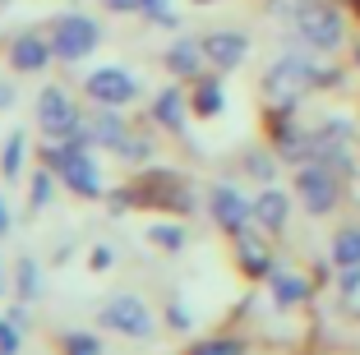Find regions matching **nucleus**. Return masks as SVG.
I'll return each instance as SVG.
<instances>
[{
    "mask_svg": "<svg viewBox=\"0 0 360 355\" xmlns=\"http://www.w3.org/2000/svg\"><path fill=\"white\" fill-rule=\"evenodd\" d=\"M212 217L222 221L226 231H245L250 208H245V199L236 194V189H212Z\"/></svg>",
    "mask_w": 360,
    "mask_h": 355,
    "instance_id": "8",
    "label": "nucleus"
},
{
    "mask_svg": "<svg viewBox=\"0 0 360 355\" xmlns=\"http://www.w3.org/2000/svg\"><path fill=\"white\" fill-rule=\"evenodd\" d=\"M333 259H338L342 268H356V263H360V226L342 231L338 240H333Z\"/></svg>",
    "mask_w": 360,
    "mask_h": 355,
    "instance_id": "13",
    "label": "nucleus"
},
{
    "mask_svg": "<svg viewBox=\"0 0 360 355\" xmlns=\"http://www.w3.org/2000/svg\"><path fill=\"white\" fill-rule=\"evenodd\" d=\"M300 199H305L309 212H328L333 203H338V180H333L328 171H319V167L300 171Z\"/></svg>",
    "mask_w": 360,
    "mask_h": 355,
    "instance_id": "7",
    "label": "nucleus"
},
{
    "mask_svg": "<svg viewBox=\"0 0 360 355\" xmlns=\"http://www.w3.org/2000/svg\"><path fill=\"white\" fill-rule=\"evenodd\" d=\"M102 323L116 328V333H129V337H148L153 333V314L143 300H134V295H120V300H111L102 309Z\"/></svg>",
    "mask_w": 360,
    "mask_h": 355,
    "instance_id": "5",
    "label": "nucleus"
},
{
    "mask_svg": "<svg viewBox=\"0 0 360 355\" xmlns=\"http://www.w3.org/2000/svg\"><path fill=\"white\" fill-rule=\"evenodd\" d=\"M19 291H23V300H32V295H37V263H32V259L19 263Z\"/></svg>",
    "mask_w": 360,
    "mask_h": 355,
    "instance_id": "18",
    "label": "nucleus"
},
{
    "mask_svg": "<svg viewBox=\"0 0 360 355\" xmlns=\"http://www.w3.org/2000/svg\"><path fill=\"white\" fill-rule=\"evenodd\" d=\"M0 355H19V333H14V323H0Z\"/></svg>",
    "mask_w": 360,
    "mask_h": 355,
    "instance_id": "25",
    "label": "nucleus"
},
{
    "mask_svg": "<svg viewBox=\"0 0 360 355\" xmlns=\"http://www.w3.org/2000/svg\"><path fill=\"white\" fill-rule=\"evenodd\" d=\"M19 153H23V138L14 134V138H10V148L0 153V171H5V176H14V171H19Z\"/></svg>",
    "mask_w": 360,
    "mask_h": 355,
    "instance_id": "21",
    "label": "nucleus"
},
{
    "mask_svg": "<svg viewBox=\"0 0 360 355\" xmlns=\"http://www.w3.org/2000/svg\"><path fill=\"white\" fill-rule=\"evenodd\" d=\"M217 106H222V93H217V84H203V88H199V111L212 115Z\"/></svg>",
    "mask_w": 360,
    "mask_h": 355,
    "instance_id": "24",
    "label": "nucleus"
},
{
    "mask_svg": "<svg viewBox=\"0 0 360 355\" xmlns=\"http://www.w3.org/2000/svg\"><path fill=\"white\" fill-rule=\"evenodd\" d=\"M51 46L60 60H79V56H88L97 46V23L88 14H65L51 28Z\"/></svg>",
    "mask_w": 360,
    "mask_h": 355,
    "instance_id": "2",
    "label": "nucleus"
},
{
    "mask_svg": "<svg viewBox=\"0 0 360 355\" xmlns=\"http://www.w3.org/2000/svg\"><path fill=\"white\" fill-rule=\"evenodd\" d=\"M300 79H309V70L291 56V60H282L273 74H268V93H273V97H291L300 88Z\"/></svg>",
    "mask_w": 360,
    "mask_h": 355,
    "instance_id": "10",
    "label": "nucleus"
},
{
    "mask_svg": "<svg viewBox=\"0 0 360 355\" xmlns=\"http://www.w3.org/2000/svg\"><path fill=\"white\" fill-rule=\"evenodd\" d=\"M88 93L106 106H120V102H134L139 97V84H134V74H125V70H97L88 79Z\"/></svg>",
    "mask_w": 360,
    "mask_h": 355,
    "instance_id": "6",
    "label": "nucleus"
},
{
    "mask_svg": "<svg viewBox=\"0 0 360 355\" xmlns=\"http://www.w3.org/2000/svg\"><path fill=\"white\" fill-rule=\"evenodd\" d=\"M203 51H208V60H217V65H240L245 60V37L240 32H212L208 42H203Z\"/></svg>",
    "mask_w": 360,
    "mask_h": 355,
    "instance_id": "9",
    "label": "nucleus"
},
{
    "mask_svg": "<svg viewBox=\"0 0 360 355\" xmlns=\"http://www.w3.org/2000/svg\"><path fill=\"white\" fill-rule=\"evenodd\" d=\"M139 5H143V14H148V19H158V23H176V10H171L167 0H139Z\"/></svg>",
    "mask_w": 360,
    "mask_h": 355,
    "instance_id": "20",
    "label": "nucleus"
},
{
    "mask_svg": "<svg viewBox=\"0 0 360 355\" xmlns=\"http://www.w3.org/2000/svg\"><path fill=\"white\" fill-rule=\"evenodd\" d=\"M167 65H171V70H176V74H194V70H199V51H194L190 42H180L176 51L167 56Z\"/></svg>",
    "mask_w": 360,
    "mask_h": 355,
    "instance_id": "16",
    "label": "nucleus"
},
{
    "mask_svg": "<svg viewBox=\"0 0 360 355\" xmlns=\"http://www.w3.org/2000/svg\"><path fill=\"white\" fill-rule=\"evenodd\" d=\"M273 291H277V304H296L305 295V282L300 277H286V272H273Z\"/></svg>",
    "mask_w": 360,
    "mask_h": 355,
    "instance_id": "15",
    "label": "nucleus"
},
{
    "mask_svg": "<svg viewBox=\"0 0 360 355\" xmlns=\"http://www.w3.org/2000/svg\"><path fill=\"white\" fill-rule=\"evenodd\" d=\"M37 120H42V129L51 138H79V115H75V106H70V97H65L60 88H46V93L37 97Z\"/></svg>",
    "mask_w": 360,
    "mask_h": 355,
    "instance_id": "4",
    "label": "nucleus"
},
{
    "mask_svg": "<svg viewBox=\"0 0 360 355\" xmlns=\"http://www.w3.org/2000/svg\"><path fill=\"white\" fill-rule=\"evenodd\" d=\"M5 226H10V208H5V199H0V235H5Z\"/></svg>",
    "mask_w": 360,
    "mask_h": 355,
    "instance_id": "28",
    "label": "nucleus"
},
{
    "mask_svg": "<svg viewBox=\"0 0 360 355\" xmlns=\"http://www.w3.org/2000/svg\"><path fill=\"white\" fill-rule=\"evenodd\" d=\"M153 235H158V240L167 245V250H176V245H180V231H176V226H158Z\"/></svg>",
    "mask_w": 360,
    "mask_h": 355,
    "instance_id": "26",
    "label": "nucleus"
},
{
    "mask_svg": "<svg viewBox=\"0 0 360 355\" xmlns=\"http://www.w3.org/2000/svg\"><path fill=\"white\" fill-rule=\"evenodd\" d=\"M106 5H111V10H134L139 0H106Z\"/></svg>",
    "mask_w": 360,
    "mask_h": 355,
    "instance_id": "27",
    "label": "nucleus"
},
{
    "mask_svg": "<svg viewBox=\"0 0 360 355\" xmlns=\"http://www.w3.org/2000/svg\"><path fill=\"white\" fill-rule=\"evenodd\" d=\"M10 97H14V93H10V88H5V93H0V102H10Z\"/></svg>",
    "mask_w": 360,
    "mask_h": 355,
    "instance_id": "29",
    "label": "nucleus"
},
{
    "mask_svg": "<svg viewBox=\"0 0 360 355\" xmlns=\"http://www.w3.org/2000/svg\"><path fill=\"white\" fill-rule=\"evenodd\" d=\"M51 167L60 171L65 180H70V189L75 194H84V199H97V189H102V180H97V167H93V157H84L79 148H51Z\"/></svg>",
    "mask_w": 360,
    "mask_h": 355,
    "instance_id": "3",
    "label": "nucleus"
},
{
    "mask_svg": "<svg viewBox=\"0 0 360 355\" xmlns=\"http://www.w3.org/2000/svg\"><path fill=\"white\" fill-rule=\"evenodd\" d=\"M190 355H240V346H236V342H222V337H217V342H199Z\"/></svg>",
    "mask_w": 360,
    "mask_h": 355,
    "instance_id": "22",
    "label": "nucleus"
},
{
    "mask_svg": "<svg viewBox=\"0 0 360 355\" xmlns=\"http://www.w3.org/2000/svg\"><path fill=\"white\" fill-rule=\"evenodd\" d=\"M158 115H162V125L176 129L180 125V93H162L158 97Z\"/></svg>",
    "mask_w": 360,
    "mask_h": 355,
    "instance_id": "17",
    "label": "nucleus"
},
{
    "mask_svg": "<svg viewBox=\"0 0 360 355\" xmlns=\"http://www.w3.org/2000/svg\"><path fill=\"white\" fill-rule=\"evenodd\" d=\"M296 28H300V37H305L309 46H319V51H333V46L342 42L338 10H333V5H319V0L296 5Z\"/></svg>",
    "mask_w": 360,
    "mask_h": 355,
    "instance_id": "1",
    "label": "nucleus"
},
{
    "mask_svg": "<svg viewBox=\"0 0 360 355\" xmlns=\"http://www.w3.org/2000/svg\"><path fill=\"white\" fill-rule=\"evenodd\" d=\"M255 217L264 221L268 231H277L286 221V194H277V189H268V194H259V203H255Z\"/></svg>",
    "mask_w": 360,
    "mask_h": 355,
    "instance_id": "12",
    "label": "nucleus"
},
{
    "mask_svg": "<svg viewBox=\"0 0 360 355\" xmlns=\"http://www.w3.org/2000/svg\"><path fill=\"white\" fill-rule=\"evenodd\" d=\"M42 203H51V176L37 171V176H32V208H42Z\"/></svg>",
    "mask_w": 360,
    "mask_h": 355,
    "instance_id": "23",
    "label": "nucleus"
},
{
    "mask_svg": "<svg viewBox=\"0 0 360 355\" xmlns=\"http://www.w3.org/2000/svg\"><path fill=\"white\" fill-rule=\"evenodd\" d=\"M93 138H97V143H111V148H125V125H120L116 115L106 111V115H97V125H93Z\"/></svg>",
    "mask_w": 360,
    "mask_h": 355,
    "instance_id": "14",
    "label": "nucleus"
},
{
    "mask_svg": "<svg viewBox=\"0 0 360 355\" xmlns=\"http://www.w3.org/2000/svg\"><path fill=\"white\" fill-rule=\"evenodd\" d=\"M10 56H14V65H19V70H42V65L56 56V46L42 42V37H19Z\"/></svg>",
    "mask_w": 360,
    "mask_h": 355,
    "instance_id": "11",
    "label": "nucleus"
},
{
    "mask_svg": "<svg viewBox=\"0 0 360 355\" xmlns=\"http://www.w3.org/2000/svg\"><path fill=\"white\" fill-rule=\"evenodd\" d=\"M65 342H70V355H102L97 337H88V333H70Z\"/></svg>",
    "mask_w": 360,
    "mask_h": 355,
    "instance_id": "19",
    "label": "nucleus"
}]
</instances>
